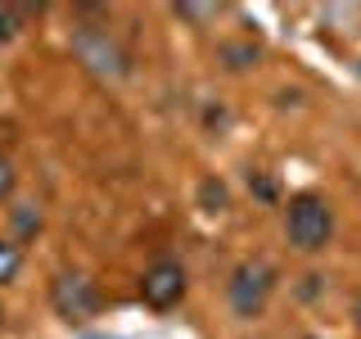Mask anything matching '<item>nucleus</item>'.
Instances as JSON below:
<instances>
[{"label":"nucleus","instance_id":"3","mask_svg":"<svg viewBox=\"0 0 361 339\" xmlns=\"http://www.w3.org/2000/svg\"><path fill=\"white\" fill-rule=\"evenodd\" d=\"M276 267L267 263V258H248L231 271V280H226V303H231V312L240 316V321H253V316L267 312L271 294H276Z\"/></svg>","mask_w":361,"mask_h":339},{"label":"nucleus","instance_id":"9","mask_svg":"<svg viewBox=\"0 0 361 339\" xmlns=\"http://www.w3.org/2000/svg\"><path fill=\"white\" fill-rule=\"evenodd\" d=\"M23 271V244L18 240H0V285H9Z\"/></svg>","mask_w":361,"mask_h":339},{"label":"nucleus","instance_id":"5","mask_svg":"<svg viewBox=\"0 0 361 339\" xmlns=\"http://www.w3.org/2000/svg\"><path fill=\"white\" fill-rule=\"evenodd\" d=\"M185 285H190L185 267H180L176 258H158V263H149L145 276H140V299L149 303L154 312H167V308H176V303L185 299Z\"/></svg>","mask_w":361,"mask_h":339},{"label":"nucleus","instance_id":"8","mask_svg":"<svg viewBox=\"0 0 361 339\" xmlns=\"http://www.w3.org/2000/svg\"><path fill=\"white\" fill-rule=\"evenodd\" d=\"M9 222H14L18 240H27V235L41 231V208L37 203H18V208H9Z\"/></svg>","mask_w":361,"mask_h":339},{"label":"nucleus","instance_id":"16","mask_svg":"<svg viewBox=\"0 0 361 339\" xmlns=\"http://www.w3.org/2000/svg\"><path fill=\"white\" fill-rule=\"evenodd\" d=\"M0 326H5V308H0Z\"/></svg>","mask_w":361,"mask_h":339},{"label":"nucleus","instance_id":"12","mask_svg":"<svg viewBox=\"0 0 361 339\" xmlns=\"http://www.w3.org/2000/svg\"><path fill=\"white\" fill-rule=\"evenodd\" d=\"M14 186H18V172H14V163H9V158H0V203H5L9 195H14Z\"/></svg>","mask_w":361,"mask_h":339},{"label":"nucleus","instance_id":"7","mask_svg":"<svg viewBox=\"0 0 361 339\" xmlns=\"http://www.w3.org/2000/svg\"><path fill=\"white\" fill-rule=\"evenodd\" d=\"M199 208L203 213H226L231 208V186L221 177H203L199 181Z\"/></svg>","mask_w":361,"mask_h":339},{"label":"nucleus","instance_id":"13","mask_svg":"<svg viewBox=\"0 0 361 339\" xmlns=\"http://www.w3.org/2000/svg\"><path fill=\"white\" fill-rule=\"evenodd\" d=\"M172 14H176V18H195V23H203V18L217 14V9H212V5H176Z\"/></svg>","mask_w":361,"mask_h":339},{"label":"nucleus","instance_id":"2","mask_svg":"<svg viewBox=\"0 0 361 339\" xmlns=\"http://www.w3.org/2000/svg\"><path fill=\"white\" fill-rule=\"evenodd\" d=\"M73 54L86 73L104 77V82H127L131 77V54L118 45L109 28H95V23H77L73 28Z\"/></svg>","mask_w":361,"mask_h":339},{"label":"nucleus","instance_id":"15","mask_svg":"<svg viewBox=\"0 0 361 339\" xmlns=\"http://www.w3.org/2000/svg\"><path fill=\"white\" fill-rule=\"evenodd\" d=\"M353 312H357V326H361V294H357V308Z\"/></svg>","mask_w":361,"mask_h":339},{"label":"nucleus","instance_id":"14","mask_svg":"<svg viewBox=\"0 0 361 339\" xmlns=\"http://www.w3.org/2000/svg\"><path fill=\"white\" fill-rule=\"evenodd\" d=\"M82 339H118V335H82Z\"/></svg>","mask_w":361,"mask_h":339},{"label":"nucleus","instance_id":"1","mask_svg":"<svg viewBox=\"0 0 361 339\" xmlns=\"http://www.w3.org/2000/svg\"><path fill=\"white\" fill-rule=\"evenodd\" d=\"M285 235L298 254H321L334 240V208L316 190H298L285 203Z\"/></svg>","mask_w":361,"mask_h":339},{"label":"nucleus","instance_id":"6","mask_svg":"<svg viewBox=\"0 0 361 339\" xmlns=\"http://www.w3.org/2000/svg\"><path fill=\"white\" fill-rule=\"evenodd\" d=\"M217 54H221V64L231 68V73H248V68L262 64V45L257 41H221Z\"/></svg>","mask_w":361,"mask_h":339},{"label":"nucleus","instance_id":"10","mask_svg":"<svg viewBox=\"0 0 361 339\" xmlns=\"http://www.w3.org/2000/svg\"><path fill=\"white\" fill-rule=\"evenodd\" d=\"M32 9H23V5H0V41H14L23 32V18Z\"/></svg>","mask_w":361,"mask_h":339},{"label":"nucleus","instance_id":"11","mask_svg":"<svg viewBox=\"0 0 361 339\" xmlns=\"http://www.w3.org/2000/svg\"><path fill=\"white\" fill-rule=\"evenodd\" d=\"M248 190H253L257 199H267V203H271V199L280 195V190H276V181H271L267 172H248Z\"/></svg>","mask_w":361,"mask_h":339},{"label":"nucleus","instance_id":"4","mask_svg":"<svg viewBox=\"0 0 361 339\" xmlns=\"http://www.w3.org/2000/svg\"><path fill=\"white\" fill-rule=\"evenodd\" d=\"M50 303L68 326H82L90 316H99V303L104 299H99V285L90 276H82V271H59L50 280Z\"/></svg>","mask_w":361,"mask_h":339}]
</instances>
